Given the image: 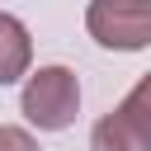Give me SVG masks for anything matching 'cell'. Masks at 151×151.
<instances>
[{
  "mask_svg": "<svg viewBox=\"0 0 151 151\" xmlns=\"http://www.w3.org/2000/svg\"><path fill=\"white\" fill-rule=\"evenodd\" d=\"M0 151H38V142H33V132L0 123Z\"/></svg>",
  "mask_w": 151,
  "mask_h": 151,
  "instance_id": "5b68a950",
  "label": "cell"
},
{
  "mask_svg": "<svg viewBox=\"0 0 151 151\" xmlns=\"http://www.w3.org/2000/svg\"><path fill=\"white\" fill-rule=\"evenodd\" d=\"M90 151H151V80H137L127 99L94 123Z\"/></svg>",
  "mask_w": 151,
  "mask_h": 151,
  "instance_id": "7a4b0ae2",
  "label": "cell"
},
{
  "mask_svg": "<svg viewBox=\"0 0 151 151\" xmlns=\"http://www.w3.org/2000/svg\"><path fill=\"white\" fill-rule=\"evenodd\" d=\"M28 61H33V38L24 19L0 9V85H14L19 76H28Z\"/></svg>",
  "mask_w": 151,
  "mask_h": 151,
  "instance_id": "277c9868",
  "label": "cell"
},
{
  "mask_svg": "<svg viewBox=\"0 0 151 151\" xmlns=\"http://www.w3.org/2000/svg\"><path fill=\"white\" fill-rule=\"evenodd\" d=\"M19 109H24V118L38 132L71 127L76 113H80V80H76V71L71 66H38V71H28Z\"/></svg>",
  "mask_w": 151,
  "mask_h": 151,
  "instance_id": "6da1fadb",
  "label": "cell"
},
{
  "mask_svg": "<svg viewBox=\"0 0 151 151\" xmlns=\"http://www.w3.org/2000/svg\"><path fill=\"white\" fill-rule=\"evenodd\" d=\"M85 28L99 47L142 52L151 42V0H90Z\"/></svg>",
  "mask_w": 151,
  "mask_h": 151,
  "instance_id": "3957f363",
  "label": "cell"
}]
</instances>
